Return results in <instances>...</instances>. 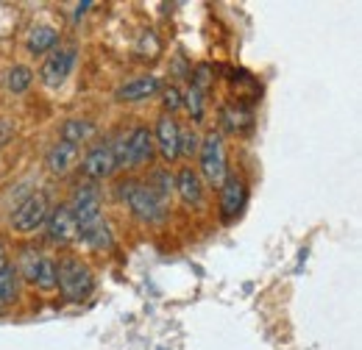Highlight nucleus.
<instances>
[{"label": "nucleus", "instance_id": "1", "mask_svg": "<svg viewBox=\"0 0 362 350\" xmlns=\"http://www.w3.org/2000/svg\"><path fill=\"white\" fill-rule=\"evenodd\" d=\"M73 219H76V228H78V242L90 245L95 251H109L112 248V228L100 212V195L98 189L90 183H81L76 192H73V200L67 203Z\"/></svg>", "mask_w": 362, "mask_h": 350}, {"label": "nucleus", "instance_id": "2", "mask_svg": "<svg viewBox=\"0 0 362 350\" xmlns=\"http://www.w3.org/2000/svg\"><path fill=\"white\" fill-rule=\"evenodd\" d=\"M117 192L129 203V209L134 212L136 219L153 225V222H162V219L168 217V200L159 198L148 183H142V181H123L117 186Z\"/></svg>", "mask_w": 362, "mask_h": 350}, {"label": "nucleus", "instance_id": "3", "mask_svg": "<svg viewBox=\"0 0 362 350\" xmlns=\"http://www.w3.org/2000/svg\"><path fill=\"white\" fill-rule=\"evenodd\" d=\"M56 286L67 303H81L95 286L92 270L78 259H62L56 264Z\"/></svg>", "mask_w": 362, "mask_h": 350}, {"label": "nucleus", "instance_id": "4", "mask_svg": "<svg viewBox=\"0 0 362 350\" xmlns=\"http://www.w3.org/2000/svg\"><path fill=\"white\" fill-rule=\"evenodd\" d=\"M112 150H115L117 167H145V164H151L153 150H156L153 133L145 126H136L129 136H123L117 145H112Z\"/></svg>", "mask_w": 362, "mask_h": 350}, {"label": "nucleus", "instance_id": "5", "mask_svg": "<svg viewBox=\"0 0 362 350\" xmlns=\"http://www.w3.org/2000/svg\"><path fill=\"white\" fill-rule=\"evenodd\" d=\"M201 156V173L212 186H221L226 181V147L221 133H206L198 147Z\"/></svg>", "mask_w": 362, "mask_h": 350}, {"label": "nucleus", "instance_id": "6", "mask_svg": "<svg viewBox=\"0 0 362 350\" xmlns=\"http://www.w3.org/2000/svg\"><path fill=\"white\" fill-rule=\"evenodd\" d=\"M47 215H50V203H47L45 192H31L25 200L17 203V209L11 212V225L20 234H34L37 228L45 225Z\"/></svg>", "mask_w": 362, "mask_h": 350}, {"label": "nucleus", "instance_id": "7", "mask_svg": "<svg viewBox=\"0 0 362 350\" xmlns=\"http://www.w3.org/2000/svg\"><path fill=\"white\" fill-rule=\"evenodd\" d=\"M17 272L40 289H56V262L42 251H23Z\"/></svg>", "mask_w": 362, "mask_h": 350}, {"label": "nucleus", "instance_id": "8", "mask_svg": "<svg viewBox=\"0 0 362 350\" xmlns=\"http://www.w3.org/2000/svg\"><path fill=\"white\" fill-rule=\"evenodd\" d=\"M76 53H78L76 47H59V50H50L47 53L45 64L40 70V78H42L45 87L56 89L70 78V73L76 67Z\"/></svg>", "mask_w": 362, "mask_h": 350}, {"label": "nucleus", "instance_id": "9", "mask_svg": "<svg viewBox=\"0 0 362 350\" xmlns=\"http://www.w3.org/2000/svg\"><path fill=\"white\" fill-rule=\"evenodd\" d=\"M45 225H47V239H50L53 245H70V242H76V236H78L76 219H73V212H70L67 203L50 209Z\"/></svg>", "mask_w": 362, "mask_h": 350}, {"label": "nucleus", "instance_id": "10", "mask_svg": "<svg viewBox=\"0 0 362 350\" xmlns=\"http://www.w3.org/2000/svg\"><path fill=\"white\" fill-rule=\"evenodd\" d=\"M81 170H84V175L92 178V181H103V178H109V175L117 170V159H115L112 145H95L90 153L84 156Z\"/></svg>", "mask_w": 362, "mask_h": 350}, {"label": "nucleus", "instance_id": "11", "mask_svg": "<svg viewBox=\"0 0 362 350\" xmlns=\"http://www.w3.org/2000/svg\"><path fill=\"white\" fill-rule=\"evenodd\" d=\"M179 123L173 120V117H159V123H156V136H153V145L159 147V153L168 159V162H173V159H179Z\"/></svg>", "mask_w": 362, "mask_h": 350}, {"label": "nucleus", "instance_id": "12", "mask_svg": "<svg viewBox=\"0 0 362 350\" xmlns=\"http://www.w3.org/2000/svg\"><path fill=\"white\" fill-rule=\"evenodd\" d=\"M76 162H78V145L64 142V139H59L45 156L47 170H50L53 175H67L73 167H76Z\"/></svg>", "mask_w": 362, "mask_h": 350}, {"label": "nucleus", "instance_id": "13", "mask_svg": "<svg viewBox=\"0 0 362 350\" xmlns=\"http://www.w3.org/2000/svg\"><path fill=\"white\" fill-rule=\"evenodd\" d=\"M159 89H162V81L156 76H136L132 81H126L123 87H117L115 97L123 100V103H136V100H148Z\"/></svg>", "mask_w": 362, "mask_h": 350}, {"label": "nucleus", "instance_id": "14", "mask_svg": "<svg viewBox=\"0 0 362 350\" xmlns=\"http://www.w3.org/2000/svg\"><path fill=\"white\" fill-rule=\"evenodd\" d=\"M243 206H245V183L237 175H231L221 183V212L226 219H234L243 212Z\"/></svg>", "mask_w": 362, "mask_h": 350}, {"label": "nucleus", "instance_id": "15", "mask_svg": "<svg viewBox=\"0 0 362 350\" xmlns=\"http://www.w3.org/2000/svg\"><path fill=\"white\" fill-rule=\"evenodd\" d=\"M173 183H176L181 200H184L187 206H201V200H204V183H201V175L195 173V170L184 167Z\"/></svg>", "mask_w": 362, "mask_h": 350}, {"label": "nucleus", "instance_id": "16", "mask_svg": "<svg viewBox=\"0 0 362 350\" xmlns=\"http://www.w3.org/2000/svg\"><path fill=\"white\" fill-rule=\"evenodd\" d=\"M17 298H20V272L14 264L6 262L0 267V311L17 303Z\"/></svg>", "mask_w": 362, "mask_h": 350}, {"label": "nucleus", "instance_id": "17", "mask_svg": "<svg viewBox=\"0 0 362 350\" xmlns=\"http://www.w3.org/2000/svg\"><path fill=\"white\" fill-rule=\"evenodd\" d=\"M56 42H59V34H56V28H50V25H37V28H31V34H28V50L31 53H37V56H42V53H50V50H56Z\"/></svg>", "mask_w": 362, "mask_h": 350}, {"label": "nucleus", "instance_id": "18", "mask_svg": "<svg viewBox=\"0 0 362 350\" xmlns=\"http://www.w3.org/2000/svg\"><path fill=\"white\" fill-rule=\"evenodd\" d=\"M31 84H34V70H31V67H25V64H14V67L6 73V89H8V92H14V95L25 92Z\"/></svg>", "mask_w": 362, "mask_h": 350}, {"label": "nucleus", "instance_id": "19", "mask_svg": "<svg viewBox=\"0 0 362 350\" xmlns=\"http://www.w3.org/2000/svg\"><path fill=\"white\" fill-rule=\"evenodd\" d=\"M92 123L90 120H67L64 128H62V139L64 142H73V145H81L92 136Z\"/></svg>", "mask_w": 362, "mask_h": 350}, {"label": "nucleus", "instance_id": "20", "mask_svg": "<svg viewBox=\"0 0 362 350\" xmlns=\"http://www.w3.org/2000/svg\"><path fill=\"white\" fill-rule=\"evenodd\" d=\"M184 103H187V109H189V114H192V120L198 123L201 117H204V95H201V89H189L187 95H184Z\"/></svg>", "mask_w": 362, "mask_h": 350}, {"label": "nucleus", "instance_id": "21", "mask_svg": "<svg viewBox=\"0 0 362 350\" xmlns=\"http://www.w3.org/2000/svg\"><path fill=\"white\" fill-rule=\"evenodd\" d=\"M201 147V136L195 131H179V153L184 156H195Z\"/></svg>", "mask_w": 362, "mask_h": 350}, {"label": "nucleus", "instance_id": "22", "mask_svg": "<svg viewBox=\"0 0 362 350\" xmlns=\"http://www.w3.org/2000/svg\"><path fill=\"white\" fill-rule=\"evenodd\" d=\"M162 103H165L168 111H179L181 106H184V95L176 87H168L162 92Z\"/></svg>", "mask_w": 362, "mask_h": 350}, {"label": "nucleus", "instance_id": "23", "mask_svg": "<svg viewBox=\"0 0 362 350\" xmlns=\"http://www.w3.org/2000/svg\"><path fill=\"white\" fill-rule=\"evenodd\" d=\"M8 136H11V126H8V120H0V145H3Z\"/></svg>", "mask_w": 362, "mask_h": 350}, {"label": "nucleus", "instance_id": "24", "mask_svg": "<svg viewBox=\"0 0 362 350\" xmlns=\"http://www.w3.org/2000/svg\"><path fill=\"white\" fill-rule=\"evenodd\" d=\"M6 264V251H3V245H0V267Z\"/></svg>", "mask_w": 362, "mask_h": 350}]
</instances>
